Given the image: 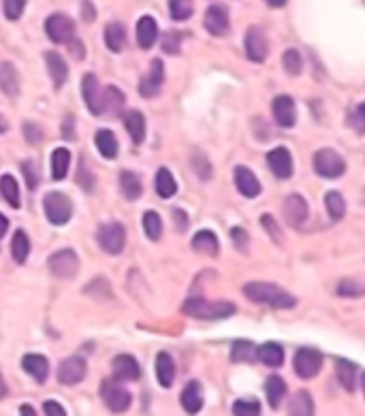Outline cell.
I'll list each match as a JSON object with an SVG mask.
<instances>
[{"label":"cell","instance_id":"obj_3","mask_svg":"<svg viewBox=\"0 0 365 416\" xmlns=\"http://www.w3.org/2000/svg\"><path fill=\"white\" fill-rule=\"evenodd\" d=\"M100 397H103V403L111 412H115V414L127 412L131 408V403H133L131 393L122 386L117 380H109V378L103 380V384H100Z\"/></svg>","mask_w":365,"mask_h":416},{"label":"cell","instance_id":"obj_10","mask_svg":"<svg viewBox=\"0 0 365 416\" xmlns=\"http://www.w3.org/2000/svg\"><path fill=\"white\" fill-rule=\"evenodd\" d=\"M243 47H246V56H248L253 62H265V60H267L270 43H267L265 33H263L259 26L248 28L246 39H243Z\"/></svg>","mask_w":365,"mask_h":416},{"label":"cell","instance_id":"obj_7","mask_svg":"<svg viewBox=\"0 0 365 416\" xmlns=\"http://www.w3.org/2000/svg\"><path fill=\"white\" fill-rule=\"evenodd\" d=\"M50 271L58 280H71L79 271V258L73 250H58L50 256Z\"/></svg>","mask_w":365,"mask_h":416},{"label":"cell","instance_id":"obj_13","mask_svg":"<svg viewBox=\"0 0 365 416\" xmlns=\"http://www.w3.org/2000/svg\"><path fill=\"white\" fill-rule=\"evenodd\" d=\"M81 94H83L88 111L94 113V115H100L103 113V92H100L96 75H92V73L83 75V79H81Z\"/></svg>","mask_w":365,"mask_h":416},{"label":"cell","instance_id":"obj_32","mask_svg":"<svg viewBox=\"0 0 365 416\" xmlns=\"http://www.w3.org/2000/svg\"><path fill=\"white\" fill-rule=\"evenodd\" d=\"M335 371H337V380H340V384H342L348 393H352V391H354V386H357L359 367H357L354 363H350V361L337 359V363H335Z\"/></svg>","mask_w":365,"mask_h":416},{"label":"cell","instance_id":"obj_48","mask_svg":"<svg viewBox=\"0 0 365 416\" xmlns=\"http://www.w3.org/2000/svg\"><path fill=\"white\" fill-rule=\"evenodd\" d=\"M337 295L340 297H361L363 295V284L361 282H357V280H342L340 282V287H337Z\"/></svg>","mask_w":365,"mask_h":416},{"label":"cell","instance_id":"obj_21","mask_svg":"<svg viewBox=\"0 0 365 416\" xmlns=\"http://www.w3.org/2000/svg\"><path fill=\"white\" fill-rule=\"evenodd\" d=\"M156 39H158V24H156V20L152 16L139 18V22H137V43H139V47L141 50H150V47H154Z\"/></svg>","mask_w":365,"mask_h":416},{"label":"cell","instance_id":"obj_9","mask_svg":"<svg viewBox=\"0 0 365 416\" xmlns=\"http://www.w3.org/2000/svg\"><path fill=\"white\" fill-rule=\"evenodd\" d=\"M323 367V354L316 348H299L295 352V374L303 380L314 378Z\"/></svg>","mask_w":365,"mask_h":416},{"label":"cell","instance_id":"obj_1","mask_svg":"<svg viewBox=\"0 0 365 416\" xmlns=\"http://www.w3.org/2000/svg\"><path fill=\"white\" fill-rule=\"evenodd\" d=\"M243 295L255 304H263L274 310H291L297 306V299L291 293L270 282H250L243 287Z\"/></svg>","mask_w":365,"mask_h":416},{"label":"cell","instance_id":"obj_47","mask_svg":"<svg viewBox=\"0 0 365 416\" xmlns=\"http://www.w3.org/2000/svg\"><path fill=\"white\" fill-rule=\"evenodd\" d=\"M24 9H26V0H3L5 18L11 20V22H18L22 18Z\"/></svg>","mask_w":365,"mask_h":416},{"label":"cell","instance_id":"obj_34","mask_svg":"<svg viewBox=\"0 0 365 416\" xmlns=\"http://www.w3.org/2000/svg\"><path fill=\"white\" fill-rule=\"evenodd\" d=\"M289 416H314V399L308 391H299L289 401Z\"/></svg>","mask_w":365,"mask_h":416},{"label":"cell","instance_id":"obj_5","mask_svg":"<svg viewBox=\"0 0 365 416\" xmlns=\"http://www.w3.org/2000/svg\"><path fill=\"white\" fill-rule=\"evenodd\" d=\"M314 171L320 175V178H327V180H337L344 175L346 171V163L342 158V154H337L335 150H329V148H323L314 154Z\"/></svg>","mask_w":365,"mask_h":416},{"label":"cell","instance_id":"obj_20","mask_svg":"<svg viewBox=\"0 0 365 416\" xmlns=\"http://www.w3.org/2000/svg\"><path fill=\"white\" fill-rule=\"evenodd\" d=\"M284 218L291 226H301L308 218V203L301 195H291L284 201Z\"/></svg>","mask_w":365,"mask_h":416},{"label":"cell","instance_id":"obj_62","mask_svg":"<svg viewBox=\"0 0 365 416\" xmlns=\"http://www.w3.org/2000/svg\"><path fill=\"white\" fill-rule=\"evenodd\" d=\"M9 130V122L5 115H0V132H7Z\"/></svg>","mask_w":365,"mask_h":416},{"label":"cell","instance_id":"obj_53","mask_svg":"<svg viewBox=\"0 0 365 416\" xmlns=\"http://www.w3.org/2000/svg\"><path fill=\"white\" fill-rule=\"evenodd\" d=\"M233 239H235V245H237L239 250H246V245H248V235H246V231L239 229V226H235V229H233Z\"/></svg>","mask_w":365,"mask_h":416},{"label":"cell","instance_id":"obj_61","mask_svg":"<svg viewBox=\"0 0 365 416\" xmlns=\"http://www.w3.org/2000/svg\"><path fill=\"white\" fill-rule=\"evenodd\" d=\"M267 5H270V7H274V9H280V7H284V5H286V0H267Z\"/></svg>","mask_w":365,"mask_h":416},{"label":"cell","instance_id":"obj_59","mask_svg":"<svg viewBox=\"0 0 365 416\" xmlns=\"http://www.w3.org/2000/svg\"><path fill=\"white\" fill-rule=\"evenodd\" d=\"M83 16L86 18H94L96 13H94V7L90 5V3H83Z\"/></svg>","mask_w":365,"mask_h":416},{"label":"cell","instance_id":"obj_23","mask_svg":"<svg viewBox=\"0 0 365 416\" xmlns=\"http://www.w3.org/2000/svg\"><path fill=\"white\" fill-rule=\"evenodd\" d=\"M45 64H47V71H50V77L54 81L56 88L64 86L66 77H69V67L64 62L62 56H58L56 52H45Z\"/></svg>","mask_w":365,"mask_h":416},{"label":"cell","instance_id":"obj_54","mask_svg":"<svg viewBox=\"0 0 365 416\" xmlns=\"http://www.w3.org/2000/svg\"><path fill=\"white\" fill-rule=\"evenodd\" d=\"M261 224H263V226H265V229L274 235V239H276V241H280V237H282V235H280V231L276 229V222H274V218H272V216H263V218H261Z\"/></svg>","mask_w":365,"mask_h":416},{"label":"cell","instance_id":"obj_60","mask_svg":"<svg viewBox=\"0 0 365 416\" xmlns=\"http://www.w3.org/2000/svg\"><path fill=\"white\" fill-rule=\"evenodd\" d=\"M3 397H7V382H5L3 374H0V399Z\"/></svg>","mask_w":365,"mask_h":416},{"label":"cell","instance_id":"obj_30","mask_svg":"<svg viewBox=\"0 0 365 416\" xmlns=\"http://www.w3.org/2000/svg\"><path fill=\"white\" fill-rule=\"evenodd\" d=\"M120 188H122V195H124V199H129V201H137L141 197V192H144L139 175L133 173V171H122L120 173Z\"/></svg>","mask_w":365,"mask_h":416},{"label":"cell","instance_id":"obj_12","mask_svg":"<svg viewBox=\"0 0 365 416\" xmlns=\"http://www.w3.org/2000/svg\"><path fill=\"white\" fill-rule=\"evenodd\" d=\"M163 81H165V64H163V60L156 58L150 64V73L146 77H141V81H139V94L146 98L156 96L163 88Z\"/></svg>","mask_w":365,"mask_h":416},{"label":"cell","instance_id":"obj_11","mask_svg":"<svg viewBox=\"0 0 365 416\" xmlns=\"http://www.w3.org/2000/svg\"><path fill=\"white\" fill-rule=\"evenodd\" d=\"M86 371H88V365L81 357H69L58 367V382L64 386L79 384L86 378Z\"/></svg>","mask_w":365,"mask_h":416},{"label":"cell","instance_id":"obj_42","mask_svg":"<svg viewBox=\"0 0 365 416\" xmlns=\"http://www.w3.org/2000/svg\"><path fill=\"white\" fill-rule=\"evenodd\" d=\"M144 231L148 235V239L156 241L163 235V220L156 212H146L144 214Z\"/></svg>","mask_w":365,"mask_h":416},{"label":"cell","instance_id":"obj_26","mask_svg":"<svg viewBox=\"0 0 365 416\" xmlns=\"http://www.w3.org/2000/svg\"><path fill=\"white\" fill-rule=\"evenodd\" d=\"M156 380L163 388H169L175 380V363L169 352H158L156 357Z\"/></svg>","mask_w":365,"mask_h":416},{"label":"cell","instance_id":"obj_33","mask_svg":"<svg viewBox=\"0 0 365 416\" xmlns=\"http://www.w3.org/2000/svg\"><path fill=\"white\" fill-rule=\"evenodd\" d=\"M265 395H267L270 408L278 410L282 399H284V395H286V382L280 376H270L267 382H265Z\"/></svg>","mask_w":365,"mask_h":416},{"label":"cell","instance_id":"obj_14","mask_svg":"<svg viewBox=\"0 0 365 416\" xmlns=\"http://www.w3.org/2000/svg\"><path fill=\"white\" fill-rule=\"evenodd\" d=\"M267 165L278 180H289L293 175V156L286 148H274L267 154Z\"/></svg>","mask_w":365,"mask_h":416},{"label":"cell","instance_id":"obj_50","mask_svg":"<svg viewBox=\"0 0 365 416\" xmlns=\"http://www.w3.org/2000/svg\"><path fill=\"white\" fill-rule=\"evenodd\" d=\"M24 134L28 139V144H33V146L41 144V139H43V130L39 126H35L33 122H26L24 124Z\"/></svg>","mask_w":365,"mask_h":416},{"label":"cell","instance_id":"obj_45","mask_svg":"<svg viewBox=\"0 0 365 416\" xmlns=\"http://www.w3.org/2000/svg\"><path fill=\"white\" fill-rule=\"evenodd\" d=\"M282 64H284L289 75H299L301 69H303V58L297 50H286L284 56H282Z\"/></svg>","mask_w":365,"mask_h":416},{"label":"cell","instance_id":"obj_46","mask_svg":"<svg viewBox=\"0 0 365 416\" xmlns=\"http://www.w3.org/2000/svg\"><path fill=\"white\" fill-rule=\"evenodd\" d=\"M161 47H163L165 54H178L180 47H182V35L175 33V30H167L161 37Z\"/></svg>","mask_w":365,"mask_h":416},{"label":"cell","instance_id":"obj_43","mask_svg":"<svg viewBox=\"0 0 365 416\" xmlns=\"http://www.w3.org/2000/svg\"><path fill=\"white\" fill-rule=\"evenodd\" d=\"M192 0H169V13L175 22H184L192 16Z\"/></svg>","mask_w":365,"mask_h":416},{"label":"cell","instance_id":"obj_17","mask_svg":"<svg viewBox=\"0 0 365 416\" xmlns=\"http://www.w3.org/2000/svg\"><path fill=\"white\" fill-rule=\"evenodd\" d=\"M205 30L214 37H222L228 33V13L222 5H212L207 11H205Z\"/></svg>","mask_w":365,"mask_h":416},{"label":"cell","instance_id":"obj_8","mask_svg":"<svg viewBox=\"0 0 365 416\" xmlns=\"http://www.w3.org/2000/svg\"><path fill=\"white\" fill-rule=\"evenodd\" d=\"M45 33L54 43H69L75 37V22L64 13H52L45 20Z\"/></svg>","mask_w":365,"mask_h":416},{"label":"cell","instance_id":"obj_22","mask_svg":"<svg viewBox=\"0 0 365 416\" xmlns=\"http://www.w3.org/2000/svg\"><path fill=\"white\" fill-rule=\"evenodd\" d=\"M0 90L11 98H16L20 94V73H18L16 64L0 62Z\"/></svg>","mask_w":365,"mask_h":416},{"label":"cell","instance_id":"obj_19","mask_svg":"<svg viewBox=\"0 0 365 416\" xmlns=\"http://www.w3.org/2000/svg\"><path fill=\"white\" fill-rule=\"evenodd\" d=\"M180 401H182V408H184L186 414H199L201 408H203V386L197 380H190L182 388Z\"/></svg>","mask_w":365,"mask_h":416},{"label":"cell","instance_id":"obj_58","mask_svg":"<svg viewBox=\"0 0 365 416\" xmlns=\"http://www.w3.org/2000/svg\"><path fill=\"white\" fill-rule=\"evenodd\" d=\"M7 229H9V220L3 214H0V237L7 235Z\"/></svg>","mask_w":365,"mask_h":416},{"label":"cell","instance_id":"obj_44","mask_svg":"<svg viewBox=\"0 0 365 416\" xmlns=\"http://www.w3.org/2000/svg\"><path fill=\"white\" fill-rule=\"evenodd\" d=\"M233 416H261V403L257 399H237L233 403Z\"/></svg>","mask_w":365,"mask_h":416},{"label":"cell","instance_id":"obj_57","mask_svg":"<svg viewBox=\"0 0 365 416\" xmlns=\"http://www.w3.org/2000/svg\"><path fill=\"white\" fill-rule=\"evenodd\" d=\"M20 416H39V414L30 403H24V405H20Z\"/></svg>","mask_w":365,"mask_h":416},{"label":"cell","instance_id":"obj_37","mask_svg":"<svg viewBox=\"0 0 365 416\" xmlns=\"http://www.w3.org/2000/svg\"><path fill=\"white\" fill-rule=\"evenodd\" d=\"M122 107H124V94H122L120 88L109 86L103 92V113L109 111V115H120Z\"/></svg>","mask_w":365,"mask_h":416},{"label":"cell","instance_id":"obj_4","mask_svg":"<svg viewBox=\"0 0 365 416\" xmlns=\"http://www.w3.org/2000/svg\"><path fill=\"white\" fill-rule=\"evenodd\" d=\"M43 209L52 224L62 226L73 216V201L64 192H47L43 199Z\"/></svg>","mask_w":365,"mask_h":416},{"label":"cell","instance_id":"obj_38","mask_svg":"<svg viewBox=\"0 0 365 416\" xmlns=\"http://www.w3.org/2000/svg\"><path fill=\"white\" fill-rule=\"evenodd\" d=\"M0 195H3V199L13 209H20V186H18L13 175H3V178H0Z\"/></svg>","mask_w":365,"mask_h":416},{"label":"cell","instance_id":"obj_51","mask_svg":"<svg viewBox=\"0 0 365 416\" xmlns=\"http://www.w3.org/2000/svg\"><path fill=\"white\" fill-rule=\"evenodd\" d=\"M22 171H24V175H26V180H28V186H30V188H35V186H37V182H39L37 165H35V163H30V161H26V163H22Z\"/></svg>","mask_w":365,"mask_h":416},{"label":"cell","instance_id":"obj_52","mask_svg":"<svg viewBox=\"0 0 365 416\" xmlns=\"http://www.w3.org/2000/svg\"><path fill=\"white\" fill-rule=\"evenodd\" d=\"M43 410H45V416H66V410L58 401H45Z\"/></svg>","mask_w":365,"mask_h":416},{"label":"cell","instance_id":"obj_28","mask_svg":"<svg viewBox=\"0 0 365 416\" xmlns=\"http://www.w3.org/2000/svg\"><path fill=\"white\" fill-rule=\"evenodd\" d=\"M124 126H127V130H129V134L133 139V144L135 146H141L144 139H146V117H144V113L129 111L124 115Z\"/></svg>","mask_w":365,"mask_h":416},{"label":"cell","instance_id":"obj_2","mask_svg":"<svg viewBox=\"0 0 365 416\" xmlns=\"http://www.w3.org/2000/svg\"><path fill=\"white\" fill-rule=\"evenodd\" d=\"M235 310H237L235 304H228V301L209 304L203 297H190L182 308V312L186 316H192V318H199V320H222V318L233 316Z\"/></svg>","mask_w":365,"mask_h":416},{"label":"cell","instance_id":"obj_15","mask_svg":"<svg viewBox=\"0 0 365 416\" xmlns=\"http://www.w3.org/2000/svg\"><path fill=\"white\" fill-rule=\"evenodd\" d=\"M272 111H274L276 122L282 128H293L295 126V122H297V109H295V103H293L291 96H286V94L276 96L274 103H272Z\"/></svg>","mask_w":365,"mask_h":416},{"label":"cell","instance_id":"obj_6","mask_svg":"<svg viewBox=\"0 0 365 416\" xmlns=\"http://www.w3.org/2000/svg\"><path fill=\"white\" fill-rule=\"evenodd\" d=\"M98 245L107 252V254H120L127 245V231L124 224L120 222H107L98 229Z\"/></svg>","mask_w":365,"mask_h":416},{"label":"cell","instance_id":"obj_49","mask_svg":"<svg viewBox=\"0 0 365 416\" xmlns=\"http://www.w3.org/2000/svg\"><path fill=\"white\" fill-rule=\"evenodd\" d=\"M192 167L197 169V173H199V178H201L203 182H207V180L212 178V173H214V171H212V165L207 163L205 156H197V158L192 156Z\"/></svg>","mask_w":365,"mask_h":416},{"label":"cell","instance_id":"obj_55","mask_svg":"<svg viewBox=\"0 0 365 416\" xmlns=\"http://www.w3.org/2000/svg\"><path fill=\"white\" fill-rule=\"evenodd\" d=\"M173 220H175V224L180 226V231H186V226H188V218H186V214L182 212V209H173Z\"/></svg>","mask_w":365,"mask_h":416},{"label":"cell","instance_id":"obj_39","mask_svg":"<svg viewBox=\"0 0 365 416\" xmlns=\"http://www.w3.org/2000/svg\"><path fill=\"white\" fill-rule=\"evenodd\" d=\"M231 359L233 363H248V361H255L257 359V348L253 342H246V340H237L231 348Z\"/></svg>","mask_w":365,"mask_h":416},{"label":"cell","instance_id":"obj_31","mask_svg":"<svg viewBox=\"0 0 365 416\" xmlns=\"http://www.w3.org/2000/svg\"><path fill=\"white\" fill-rule=\"evenodd\" d=\"M192 250L195 252H201V254H207V256H216L218 250H220V243H218L216 233H212V231H199L192 237Z\"/></svg>","mask_w":365,"mask_h":416},{"label":"cell","instance_id":"obj_27","mask_svg":"<svg viewBox=\"0 0 365 416\" xmlns=\"http://www.w3.org/2000/svg\"><path fill=\"white\" fill-rule=\"evenodd\" d=\"M94 144H96V150L100 152L103 158L113 161V158L117 156V150H120V148H117V139H115V134H113L109 128H100V130L96 132Z\"/></svg>","mask_w":365,"mask_h":416},{"label":"cell","instance_id":"obj_18","mask_svg":"<svg viewBox=\"0 0 365 416\" xmlns=\"http://www.w3.org/2000/svg\"><path fill=\"white\" fill-rule=\"evenodd\" d=\"M235 186L246 199H257L261 195V182L248 167H237L235 169Z\"/></svg>","mask_w":365,"mask_h":416},{"label":"cell","instance_id":"obj_56","mask_svg":"<svg viewBox=\"0 0 365 416\" xmlns=\"http://www.w3.org/2000/svg\"><path fill=\"white\" fill-rule=\"evenodd\" d=\"M363 109L365 105H357V115H354V128L361 132L363 130Z\"/></svg>","mask_w":365,"mask_h":416},{"label":"cell","instance_id":"obj_41","mask_svg":"<svg viewBox=\"0 0 365 416\" xmlns=\"http://www.w3.org/2000/svg\"><path fill=\"white\" fill-rule=\"evenodd\" d=\"M325 205H327V214L331 216V220H342L346 214V201L337 190L327 192L325 197Z\"/></svg>","mask_w":365,"mask_h":416},{"label":"cell","instance_id":"obj_36","mask_svg":"<svg viewBox=\"0 0 365 416\" xmlns=\"http://www.w3.org/2000/svg\"><path fill=\"white\" fill-rule=\"evenodd\" d=\"M154 186H156V195L161 199H171L175 192H178V182L173 178V173L169 169H158L156 171V180H154Z\"/></svg>","mask_w":365,"mask_h":416},{"label":"cell","instance_id":"obj_29","mask_svg":"<svg viewBox=\"0 0 365 416\" xmlns=\"http://www.w3.org/2000/svg\"><path fill=\"white\" fill-rule=\"evenodd\" d=\"M105 45L111 50V52H122L127 45V30L124 26H122L120 22H111L105 26Z\"/></svg>","mask_w":365,"mask_h":416},{"label":"cell","instance_id":"obj_40","mask_svg":"<svg viewBox=\"0 0 365 416\" xmlns=\"http://www.w3.org/2000/svg\"><path fill=\"white\" fill-rule=\"evenodd\" d=\"M11 254H13V260L18 265L26 262V258L30 254V239L24 231H16L13 241H11Z\"/></svg>","mask_w":365,"mask_h":416},{"label":"cell","instance_id":"obj_25","mask_svg":"<svg viewBox=\"0 0 365 416\" xmlns=\"http://www.w3.org/2000/svg\"><path fill=\"white\" fill-rule=\"evenodd\" d=\"M257 359L267 367H280L284 363V348L278 342H265L257 348Z\"/></svg>","mask_w":365,"mask_h":416},{"label":"cell","instance_id":"obj_24","mask_svg":"<svg viewBox=\"0 0 365 416\" xmlns=\"http://www.w3.org/2000/svg\"><path fill=\"white\" fill-rule=\"evenodd\" d=\"M22 367L26 374H30L37 382H45L50 376V363L43 354H26L22 359Z\"/></svg>","mask_w":365,"mask_h":416},{"label":"cell","instance_id":"obj_16","mask_svg":"<svg viewBox=\"0 0 365 416\" xmlns=\"http://www.w3.org/2000/svg\"><path fill=\"white\" fill-rule=\"evenodd\" d=\"M139 376H141V367L133 354H117L113 359V378L115 380L133 382V380H139Z\"/></svg>","mask_w":365,"mask_h":416},{"label":"cell","instance_id":"obj_35","mask_svg":"<svg viewBox=\"0 0 365 416\" xmlns=\"http://www.w3.org/2000/svg\"><path fill=\"white\" fill-rule=\"evenodd\" d=\"M71 167V152L66 148H56L52 152V178L56 182H62Z\"/></svg>","mask_w":365,"mask_h":416}]
</instances>
